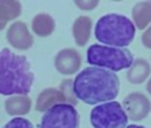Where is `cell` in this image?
<instances>
[{"mask_svg":"<svg viewBox=\"0 0 151 128\" xmlns=\"http://www.w3.org/2000/svg\"><path fill=\"white\" fill-rule=\"evenodd\" d=\"M120 88L118 75L98 67H87L72 80V91L76 100L90 105L114 102Z\"/></svg>","mask_w":151,"mask_h":128,"instance_id":"6da1fadb","label":"cell"},{"mask_svg":"<svg viewBox=\"0 0 151 128\" xmlns=\"http://www.w3.org/2000/svg\"><path fill=\"white\" fill-rule=\"evenodd\" d=\"M34 79L35 75L26 56L16 55L9 48L0 51V94L4 96H27Z\"/></svg>","mask_w":151,"mask_h":128,"instance_id":"7a4b0ae2","label":"cell"},{"mask_svg":"<svg viewBox=\"0 0 151 128\" xmlns=\"http://www.w3.org/2000/svg\"><path fill=\"white\" fill-rule=\"evenodd\" d=\"M95 37L107 47L124 48L135 37V26L124 15L109 14L102 16L95 26Z\"/></svg>","mask_w":151,"mask_h":128,"instance_id":"3957f363","label":"cell"},{"mask_svg":"<svg viewBox=\"0 0 151 128\" xmlns=\"http://www.w3.org/2000/svg\"><path fill=\"white\" fill-rule=\"evenodd\" d=\"M87 63L111 72L127 69L134 63V55L127 48H115L102 44H92L87 49Z\"/></svg>","mask_w":151,"mask_h":128,"instance_id":"277c9868","label":"cell"},{"mask_svg":"<svg viewBox=\"0 0 151 128\" xmlns=\"http://www.w3.org/2000/svg\"><path fill=\"white\" fill-rule=\"evenodd\" d=\"M90 122L94 128H126L128 117L122 104L109 102L92 108Z\"/></svg>","mask_w":151,"mask_h":128,"instance_id":"5b68a950","label":"cell"},{"mask_svg":"<svg viewBox=\"0 0 151 128\" xmlns=\"http://www.w3.org/2000/svg\"><path fill=\"white\" fill-rule=\"evenodd\" d=\"M79 125L80 116L74 105L56 104L44 112L39 128H79Z\"/></svg>","mask_w":151,"mask_h":128,"instance_id":"8992f818","label":"cell"},{"mask_svg":"<svg viewBox=\"0 0 151 128\" xmlns=\"http://www.w3.org/2000/svg\"><path fill=\"white\" fill-rule=\"evenodd\" d=\"M122 107L130 120L140 122L151 112V102L142 92H132L123 99Z\"/></svg>","mask_w":151,"mask_h":128,"instance_id":"52a82bcc","label":"cell"},{"mask_svg":"<svg viewBox=\"0 0 151 128\" xmlns=\"http://www.w3.org/2000/svg\"><path fill=\"white\" fill-rule=\"evenodd\" d=\"M7 40L14 48L26 51L34 46V37L23 21H15L7 31Z\"/></svg>","mask_w":151,"mask_h":128,"instance_id":"ba28073f","label":"cell"},{"mask_svg":"<svg viewBox=\"0 0 151 128\" xmlns=\"http://www.w3.org/2000/svg\"><path fill=\"white\" fill-rule=\"evenodd\" d=\"M82 66L80 54L74 48H64L55 57V68L62 75H74Z\"/></svg>","mask_w":151,"mask_h":128,"instance_id":"9c48e42d","label":"cell"},{"mask_svg":"<svg viewBox=\"0 0 151 128\" xmlns=\"http://www.w3.org/2000/svg\"><path fill=\"white\" fill-rule=\"evenodd\" d=\"M56 104H68V102L59 88H47L39 94L35 109L39 112H46Z\"/></svg>","mask_w":151,"mask_h":128,"instance_id":"30bf717a","label":"cell"},{"mask_svg":"<svg viewBox=\"0 0 151 128\" xmlns=\"http://www.w3.org/2000/svg\"><path fill=\"white\" fill-rule=\"evenodd\" d=\"M31 99L28 96H23V95L9 96L4 103L6 112L9 116H24L31 111Z\"/></svg>","mask_w":151,"mask_h":128,"instance_id":"8fae6325","label":"cell"},{"mask_svg":"<svg viewBox=\"0 0 151 128\" xmlns=\"http://www.w3.org/2000/svg\"><path fill=\"white\" fill-rule=\"evenodd\" d=\"M92 29V20L88 16H79L72 24V35L79 47H84L90 40Z\"/></svg>","mask_w":151,"mask_h":128,"instance_id":"7c38bea8","label":"cell"},{"mask_svg":"<svg viewBox=\"0 0 151 128\" xmlns=\"http://www.w3.org/2000/svg\"><path fill=\"white\" fill-rule=\"evenodd\" d=\"M151 74V66L147 60L145 59H137L134 60L132 66L128 68L127 72V80L132 84H142L147 80V77Z\"/></svg>","mask_w":151,"mask_h":128,"instance_id":"4fadbf2b","label":"cell"},{"mask_svg":"<svg viewBox=\"0 0 151 128\" xmlns=\"http://www.w3.org/2000/svg\"><path fill=\"white\" fill-rule=\"evenodd\" d=\"M132 21L139 29L151 24V1H139L132 7Z\"/></svg>","mask_w":151,"mask_h":128,"instance_id":"5bb4252c","label":"cell"},{"mask_svg":"<svg viewBox=\"0 0 151 128\" xmlns=\"http://www.w3.org/2000/svg\"><path fill=\"white\" fill-rule=\"evenodd\" d=\"M32 31L40 37H47L55 31V20L48 14H39L32 19Z\"/></svg>","mask_w":151,"mask_h":128,"instance_id":"9a60e30c","label":"cell"},{"mask_svg":"<svg viewBox=\"0 0 151 128\" xmlns=\"http://www.w3.org/2000/svg\"><path fill=\"white\" fill-rule=\"evenodd\" d=\"M22 4L17 0H0V20L11 21L20 16Z\"/></svg>","mask_w":151,"mask_h":128,"instance_id":"2e32d148","label":"cell"},{"mask_svg":"<svg viewBox=\"0 0 151 128\" xmlns=\"http://www.w3.org/2000/svg\"><path fill=\"white\" fill-rule=\"evenodd\" d=\"M59 89L62 91V94L64 95V97L67 99V102H68V104L74 105L78 103L76 97L74 96V91H72V80L71 79H67V80H63L62 83H60V87Z\"/></svg>","mask_w":151,"mask_h":128,"instance_id":"e0dca14e","label":"cell"},{"mask_svg":"<svg viewBox=\"0 0 151 128\" xmlns=\"http://www.w3.org/2000/svg\"><path fill=\"white\" fill-rule=\"evenodd\" d=\"M3 128H34L32 123L24 117H14Z\"/></svg>","mask_w":151,"mask_h":128,"instance_id":"ac0fdd59","label":"cell"},{"mask_svg":"<svg viewBox=\"0 0 151 128\" xmlns=\"http://www.w3.org/2000/svg\"><path fill=\"white\" fill-rule=\"evenodd\" d=\"M98 4L99 0H75V6L83 11H91L95 7H98Z\"/></svg>","mask_w":151,"mask_h":128,"instance_id":"d6986e66","label":"cell"},{"mask_svg":"<svg viewBox=\"0 0 151 128\" xmlns=\"http://www.w3.org/2000/svg\"><path fill=\"white\" fill-rule=\"evenodd\" d=\"M142 43H143V46H145L146 48H150L151 49V26L148 27V28L146 29L145 32H143V35H142Z\"/></svg>","mask_w":151,"mask_h":128,"instance_id":"ffe728a7","label":"cell"},{"mask_svg":"<svg viewBox=\"0 0 151 128\" xmlns=\"http://www.w3.org/2000/svg\"><path fill=\"white\" fill-rule=\"evenodd\" d=\"M126 128H146V127H143V125H137V124H130Z\"/></svg>","mask_w":151,"mask_h":128,"instance_id":"44dd1931","label":"cell"},{"mask_svg":"<svg viewBox=\"0 0 151 128\" xmlns=\"http://www.w3.org/2000/svg\"><path fill=\"white\" fill-rule=\"evenodd\" d=\"M6 26H7V23H6V21H3V20H0V31H1V29H4V28H6Z\"/></svg>","mask_w":151,"mask_h":128,"instance_id":"7402d4cb","label":"cell"},{"mask_svg":"<svg viewBox=\"0 0 151 128\" xmlns=\"http://www.w3.org/2000/svg\"><path fill=\"white\" fill-rule=\"evenodd\" d=\"M147 91H148V94L151 95V77H150V80H148V83H147Z\"/></svg>","mask_w":151,"mask_h":128,"instance_id":"603a6c76","label":"cell"}]
</instances>
